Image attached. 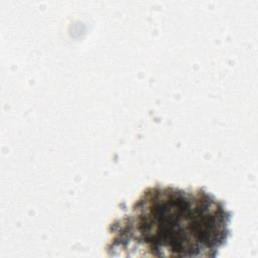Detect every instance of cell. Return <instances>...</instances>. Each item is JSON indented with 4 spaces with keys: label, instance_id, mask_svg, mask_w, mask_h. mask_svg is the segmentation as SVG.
Masks as SVG:
<instances>
[{
    "label": "cell",
    "instance_id": "obj_1",
    "mask_svg": "<svg viewBox=\"0 0 258 258\" xmlns=\"http://www.w3.org/2000/svg\"><path fill=\"white\" fill-rule=\"evenodd\" d=\"M232 213L203 187L155 183L108 228L110 256L216 257L230 235Z\"/></svg>",
    "mask_w": 258,
    "mask_h": 258
}]
</instances>
